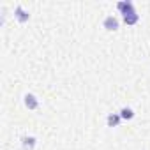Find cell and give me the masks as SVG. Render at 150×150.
I'll return each mask as SVG.
<instances>
[{
    "mask_svg": "<svg viewBox=\"0 0 150 150\" xmlns=\"http://www.w3.org/2000/svg\"><path fill=\"white\" fill-rule=\"evenodd\" d=\"M14 16H16V18H18V21H21V23L28 21V18H30V14H28L21 6H18V7L14 9Z\"/></svg>",
    "mask_w": 150,
    "mask_h": 150,
    "instance_id": "obj_4",
    "label": "cell"
},
{
    "mask_svg": "<svg viewBox=\"0 0 150 150\" xmlns=\"http://www.w3.org/2000/svg\"><path fill=\"white\" fill-rule=\"evenodd\" d=\"M120 117H122V120H131V118L134 117V111H132L131 108H127V106H125V108H122V110H120Z\"/></svg>",
    "mask_w": 150,
    "mask_h": 150,
    "instance_id": "obj_8",
    "label": "cell"
},
{
    "mask_svg": "<svg viewBox=\"0 0 150 150\" xmlns=\"http://www.w3.org/2000/svg\"><path fill=\"white\" fill-rule=\"evenodd\" d=\"M138 20H139V14H138L136 11H132V13H129V14L124 16V21H125L127 25H134V23H138Z\"/></svg>",
    "mask_w": 150,
    "mask_h": 150,
    "instance_id": "obj_7",
    "label": "cell"
},
{
    "mask_svg": "<svg viewBox=\"0 0 150 150\" xmlns=\"http://www.w3.org/2000/svg\"><path fill=\"white\" fill-rule=\"evenodd\" d=\"M21 143H23V148L25 150H32L35 146V138L34 136H23L21 138Z\"/></svg>",
    "mask_w": 150,
    "mask_h": 150,
    "instance_id": "obj_6",
    "label": "cell"
},
{
    "mask_svg": "<svg viewBox=\"0 0 150 150\" xmlns=\"http://www.w3.org/2000/svg\"><path fill=\"white\" fill-rule=\"evenodd\" d=\"M120 120H122L120 113H110L108 118H106V124H108V127H117L120 124Z\"/></svg>",
    "mask_w": 150,
    "mask_h": 150,
    "instance_id": "obj_5",
    "label": "cell"
},
{
    "mask_svg": "<svg viewBox=\"0 0 150 150\" xmlns=\"http://www.w3.org/2000/svg\"><path fill=\"white\" fill-rule=\"evenodd\" d=\"M103 25H104V28H106V30H117V28H118V20H117L113 14H110V16H106V18H104Z\"/></svg>",
    "mask_w": 150,
    "mask_h": 150,
    "instance_id": "obj_2",
    "label": "cell"
},
{
    "mask_svg": "<svg viewBox=\"0 0 150 150\" xmlns=\"http://www.w3.org/2000/svg\"><path fill=\"white\" fill-rule=\"evenodd\" d=\"M117 9H118L124 16L129 14V13H132V11H136V9H134V4L129 2V0H122V2H118V4H117Z\"/></svg>",
    "mask_w": 150,
    "mask_h": 150,
    "instance_id": "obj_1",
    "label": "cell"
},
{
    "mask_svg": "<svg viewBox=\"0 0 150 150\" xmlns=\"http://www.w3.org/2000/svg\"><path fill=\"white\" fill-rule=\"evenodd\" d=\"M25 106H27L28 110H37L39 99H37L34 94H27V96H25Z\"/></svg>",
    "mask_w": 150,
    "mask_h": 150,
    "instance_id": "obj_3",
    "label": "cell"
}]
</instances>
